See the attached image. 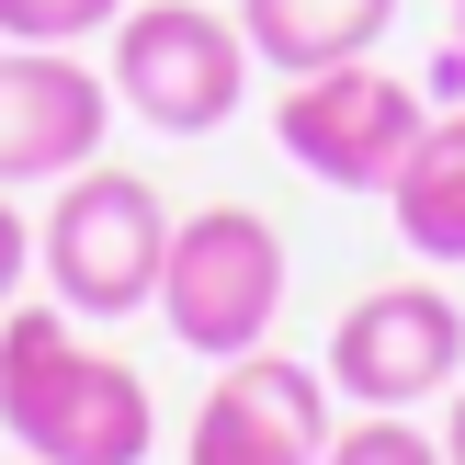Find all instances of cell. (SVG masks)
<instances>
[{"label":"cell","mask_w":465,"mask_h":465,"mask_svg":"<svg viewBox=\"0 0 465 465\" xmlns=\"http://www.w3.org/2000/svg\"><path fill=\"white\" fill-rule=\"evenodd\" d=\"M0 431L23 465H148L159 398L136 363L80 341V318L45 295V307L0 318Z\"/></svg>","instance_id":"1"},{"label":"cell","mask_w":465,"mask_h":465,"mask_svg":"<svg viewBox=\"0 0 465 465\" xmlns=\"http://www.w3.org/2000/svg\"><path fill=\"white\" fill-rule=\"evenodd\" d=\"M171 204H159V182H136V171H68V193L45 204V227H35V272H45V295H57L68 318H136V307H159V272H171Z\"/></svg>","instance_id":"2"},{"label":"cell","mask_w":465,"mask_h":465,"mask_svg":"<svg viewBox=\"0 0 465 465\" xmlns=\"http://www.w3.org/2000/svg\"><path fill=\"white\" fill-rule=\"evenodd\" d=\"M284 318V227L250 204H204L171 227V272H159V330L193 363H239Z\"/></svg>","instance_id":"3"},{"label":"cell","mask_w":465,"mask_h":465,"mask_svg":"<svg viewBox=\"0 0 465 465\" xmlns=\"http://www.w3.org/2000/svg\"><path fill=\"white\" fill-rule=\"evenodd\" d=\"M250 68H262L250 35L204 0H148V12L125 0V23H114V114H136L148 136H216Z\"/></svg>","instance_id":"4"},{"label":"cell","mask_w":465,"mask_h":465,"mask_svg":"<svg viewBox=\"0 0 465 465\" xmlns=\"http://www.w3.org/2000/svg\"><path fill=\"white\" fill-rule=\"evenodd\" d=\"M420 125H431L420 91L386 80L375 57L307 68V80H284V103H272V148H284L307 182H330V193H386Z\"/></svg>","instance_id":"5"},{"label":"cell","mask_w":465,"mask_h":465,"mask_svg":"<svg viewBox=\"0 0 465 465\" xmlns=\"http://www.w3.org/2000/svg\"><path fill=\"white\" fill-rule=\"evenodd\" d=\"M465 386V307L443 284H375L330 330V398L352 409H431Z\"/></svg>","instance_id":"6"},{"label":"cell","mask_w":465,"mask_h":465,"mask_svg":"<svg viewBox=\"0 0 465 465\" xmlns=\"http://www.w3.org/2000/svg\"><path fill=\"white\" fill-rule=\"evenodd\" d=\"M318 454H330V363H295L272 341L216 363L182 431V465H318Z\"/></svg>","instance_id":"7"},{"label":"cell","mask_w":465,"mask_h":465,"mask_svg":"<svg viewBox=\"0 0 465 465\" xmlns=\"http://www.w3.org/2000/svg\"><path fill=\"white\" fill-rule=\"evenodd\" d=\"M114 136V80H91L68 45H0V193L91 171Z\"/></svg>","instance_id":"8"},{"label":"cell","mask_w":465,"mask_h":465,"mask_svg":"<svg viewBox=\"0 0 465 465\" xmlns=\"http://www.w3.org/2000/svg\"><path fill=\"white\" fill-rule=\"evenodd\" d=\"M386 23H398V0H239L250 57H262V68H284V80L375 57V45H386Z\"/></svg>","instance_id":"9"},{"label":"cell","mask_w":465,"mask_h":465,"mask_svg":"<svg viewBox=\"0 0 465 465\" xmlns=\"http://www.w3.org/2000/svg\"><path fill=\"white\" fill-rule=\"evenodd\" d=\"M386 216L420 262H465V114H431L409 136L398 182H386Z\"/></svg>","instance_id":"10"},{"label":"cell","mask_w":465,"mask_h":465,"mask_svg":"<svg viewBox=\"0 0 465 465\" xmlns=\"http://www.w3.org/2000/svg\"><path fill=\"white\" fill-rule=\"evenodd\" d=\"M318 465H443V431H420V409H363L352 431H330Z\"/></svg>","instance_id":"11"},{"label":"cell","mask_w":465,"mask_h":465,"mask_svg":"<svg viewBox=\"0 0 465 465\" xmlns=\"http://www.w3.org/2000/svg\"><path fill=\"white\" fill-rule=\"evenodd\" d=\"M114 23H125V0H0V45H80Z\"/></svg>","instance_id":"12"},{"label":"cell","mask_w":465,"mask_h":465,"mask_svg":"<svg viewBox=\"0 0 465 465\" xmlns=\"http://www.w3.org/2000/svg\"><path fill=\"white\" fill-rule=\"evenodd\" d=\"M23 284H35V227H23V204L0 193V318L23 307Z\"/></svg>","instance_id":"13"},{"label":"cell","mask_w":465,"mask_h":465,"mask_svg":"<svg viewBox=\"0 0 465 465\" xmlns=\"http://www.w3.org/2000/svg\"><path fill=\"white\" fill-rule=\"evenodd\" d=\"M443 465H465V386H454V420H443Z\"/></svg>","instance_id":"14"},{"label":"cell","mask_w":465,"mask_h":465,"mask_svg":"<svg viewBox=\"0 0 465 465\" xmlns=\"http://www.w3.org/2000/svg\"><path fill=\"white\" fill-rule=\"evenodd\" d=\"M454 68H465V0H454Z\"/></svg>","instance_id":"15"}]
</instances>
